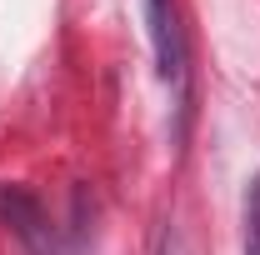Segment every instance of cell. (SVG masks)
Listing matches in <instances>:
<instances>
[{
    "label": "cell",
    "instance_id": "1",
    "mask_svg": "<svg viewBox=\"0 0 260 255\" xmlns=\"http://www.w3.org/2000/svg\"><path fill=\"white\" fill-rule=\"evenodd\" d=\"M145 20H150V45H155L160 75L170 85H180L185 80V35L175 20V0H145Z\"/></svg>",
    "mask_w": 260,
    "mask_h": 255
},
{
    "label": "cell",
    "instance_id": "2",
    "mask_svg": "<svg viewBox=\"0 0 260 255\" xmlns=\"http://www.w3.org/2000/svg\"><path fill=\"white\" fill-rule=\"evenodd\" d=\"M0 210H5V220L15 225V235H20V240L40 245V210H35V205L25 200V195L5 190V195H0Z\"/></svg>",
    "mask_w": 260,
    "mask_h": 255
},
{
    "label": "cell",
    "instance_id": "3",
    "mask_svg": "<svg viewBox=\"0 0 260 255\" xmlns=\"http://www.w3.org/2000/svg\"><path fill=\"white\" fill-rule=\"evenodd\" d=\"M245 255H260V175L245 190Z\"/></svg>",
    "mask_w": 260,
    "mask_h": 255
}]
</instances>
